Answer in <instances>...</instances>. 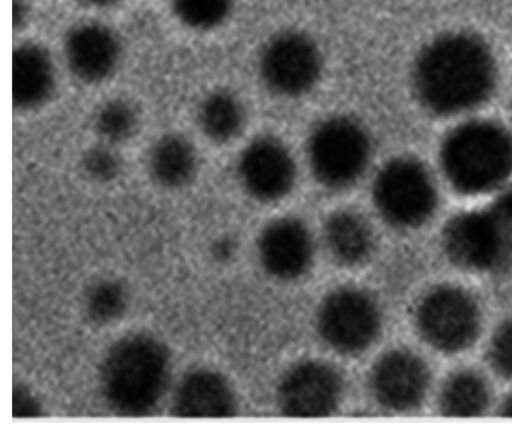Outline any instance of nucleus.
Here are the masks:
<instances>
[{
	"label": "nucleus",
	"instance_id": "1",
	"mask_svg": "<svg viewBox=\"0 0 512 429\" xmlns=\"http://www.w3.org/2000/svg\"><path fill=\"white\" fill-rule=\"evenodd\" d=\"M496 82L487 44L468 32H450L428 42L412 68V86L421 106L435 115H452L484 102Z\"/></svg>",
	"mask_w": 512,
	"mask_h": 429
},
{
	"label": "nucleus",
	"instance_id": "2",
	"mask_svg": "<svg viewBox=\"0 0 512 429\" xmlns=\"http://www.w3.org/2000/svg\"><path fill=\"white\" fill-rule=\"evenodd\" d=\"M168 370V354L160 342L144 334L129 335L105 358L101 372L104 394L121 413H144L161 397Z\"/></svg>",
	"mask_w": 512,
	"mask_h": 429
},
{
	"label": "nucleus",
	"instance_id": "3",
	"mask_svg": "<svg viewBox=\"0 0 512 429\" xmlns=\"http://www.w3.org/2000/svg\"><path fill=\"white\" fill-rule=\"evenodd\" d=\"M440 158L455 189L466 194L489 191L512 172V136L494 123H466L447 136Z\"/></svg>",
	"mask_w": 512,
	"mask_h": 429
},
{
	"label": "nucleus",
	"instance_id": "4",
	"mask_svg": "<svg viewBox=\"0 0 512 429\" xmlns=\"http://www.w3.org/2000/svg\"><path fill=\"white\" fill-rule=\"evenodd\" d=\"M372 154L369 131L346 114L319 120L307 138L309 169L318 184L331 191L345 190L357 183L367 171Z\"/></svg>",
	"mask_w": 512,
	"mask_h": 429
},
{
	"label": "nucleus",
	"instance_id": "5",
	"mask_svg": "<svg viewBox=\"0 0 512 429\" xmlns=\"http://www.w3.org/2000/svg\"><path fill=\"white\" fill-rule=\"evenodd\" d=\"M371 196L381 219L399 230L424 224L437 201L427 169L410 157H395L383 163L374 174Z\"/></svg>",
	"mask_w": 512,
	"mask_h": 429
},
{
	"label": "nucleus",
	"instance_id": "6",
	"mask_svg": "<svg viewBox=\"0 0 512 429\" xmlns=\"http://www.w3.org/2000/svg\"><path fill=\"white\" fill-rule=\"evenodd\" d=\"M259 76L272 94L294 99L307 95L323 72L322 52L315 40L299 30H283L263 45L258 59Z\"/></svg>",
	"mask_w": 512,
	"mask_h": 429
},
{
	"label": "nucleus",
	"instance_id": "7",
	"mask_svg": "<svg viewBox=\"0 0 512 429\" xmlns=\"http://www.w3.org/2000/svg\"><path fill=\"white\" fill-rule=\"evenodd\" d=\"M382 315L377 301L367 291L345 286L331 291L320 304L316 329L321 340L343 355H357L377 339Z\"/></svg>",
	"mask_w": 512,
	"mask_h": 429
},
{
	"label": "nucleus",
	"instance_id": "8",
	"mask_svg": "<svg viewBox=\"0 0 512 429\" xmlns=\"http://www.w3.org/2000/svg\"><path fill=\"white\" fill-rule=\"evenodd\" d=\"M443 243L449 258L466 269L489 271L512 262V232L493 207L456 216Z\"/></svg>",
	"mask_w": 512,
	"mask_h": 429
},
{
	"label": "nucleus",
	"instance_id": "9",
	"mask_svg": "<svg viewBox=\"0 0 512 429\" xmlns=\"http://www.w3.org/2000/svg\"><path fill=\"white\" fill-rule=\"evenodd\" d=\"M415 319L425 341L444 352L470 346L480 324L476 302L467 292L452 286L428 292L417 306Z\"/></svg>",
	"mask_w": 512,
	"mask_h": 429
},
{
	"label": "nucleus",
	"instance_id": "10",
	"mask_svg": "<svg viewBox=\"0 0 512 429\" xmlns=\"http://www.w3.org/2000/svg\"><path fill=\"white\" fill-rule=\"evenodd\" d=\"M236 174L249 197L261 203H274L294 188L297 168L294 157L281 140L262 135L242 149L236 162Z\"/></svg>",
	"mask_w": 512,
	"mask_h": 429
},
{
	"label": "nucleus",
	"instance_id": "11",
	"mask_svg": "<svg viewBox=\"0 0 512 429\" xmlns=\"http://www.w3.org/2000/svg\"><path fill=\"white\" fill-rule=\"evenodd\" d=\"M343 394V381L331 365L302 361L282 377L277 389L281 412L291 417H322L332 414Z\"/></svg>",
	"mask_w": 512,
	"mask_h": 429
},
{
	"label": "nucleus",
	"instance_id": "12",
	"mask_svg": "<svg viewBox=\"0 0 512 429\" xmlns=\"http://www.w3.org/2000/svg\"><path fill=\"white\" fill-rule=\"evenodd\" d=\"M315 253L313 236L304 222L290 216L269 222L260 232L257 255L271 277L292 281L310 269Z\"/></svg>",
	"mask_w": 512,
	"mask_h": 429
},
{
	"label": "nucleus",
	"instance_id": "13",
	"mask_svg": "<svg viewBox=\"0 0 512 429\" xmlns=\"http://www.w3.org/2000/svg\"><path fill=\"white\" fill-rule=\"evenodd\" d=\"M429 374L423 361L407 350L384 354L369 375L372 397L384 409L405 412L417 407L428 388Z\"/></svg>",
	"mask_w": 512,
	"mask_h": 429
},
{
	"label": "nucleus",
	"instance_id": "14",
	"mask_svg": "<svg viewBox=\"0 0 512 429\" xmlns=\"http://www.w3.org/2000/svg\"><path fill=\"white\" fill-rule=\"evenodd\" d=\"M65 58L73 75L84 83L108 79L120 60V44L107 27L88 23L69 33L64 46Z\"/></svg>",
	"mask_w": 512,
	"mask_h": 429
},
{
	"label": "nucleus",
	"instance_id": "15",
	"mask_svg": "<svg viewBox=\"0 0 512 429\" xmlns=\"http://www.w3.org/2000/svg\"><path fill=\"white\" fill-rule=\"evenodd\" d=\"M174 410L181 417H229L236 411V398L223 376L201 369L183 378L175 394Z\"/></svg>",
	"mask_w": 512,
	"mask_h": 429
},
{
	"label": "nucleus",
	"instance_id": "16",
	"mask_svg": "<svg viewBox=\"0 0 512 429\" xmlns=\"http://www.w3.org/2000/svg\"><path fill=\"white\" fill-rule=\"evenodd\" d=\"M54 67L48 53L26 43L12 55V101L15 108L32 110L42 106L53 93Z\"/></svg>",
	"mask_w": 512,
	"mask_h": 429
},
{
	"label": "nucleus",
	"instance_id": "17",
	"mask_svg": "<svg viewBox=\"0 0 512 429\" xmlns=\"http://www.w3.org/2000/svg\"><path fill=\"white\" fill-rule=\"evenodd\" d=\"M323 240L331 258L344 267L365 263L375 246L370 224L362 215L351 210H338L326 219Z\"/></svg>",
	"mask_w": 512,
	"mask_h": 429
},
{
	"label": "nucleus",
	"instance_id": "18",
	"mask_svg": "<svg viewBox=\"0 0 512 429\" xmlns=\"http://www.w3.org/2000/svg\"><path fill=\"white\" fill-rule=\"evenodd\" d=\"M198 154L193 143L180 133L159 137L149 149L147 169L152 180L167 189L190 184L198 171Z\"/></svg>",
	"mask_w": 512,
	"mask_h": 429
},
{
	"label": "nucleus",
	"instance_id": "19",
	"mask_svg": "<svg viewBox=\"0 0 512 429\" xmlns=\"http://www.w3.org/2000/svg\"><path fill=\"white\" fill-rule=\"evenodd\" d=\"M245 109L240 99L227 90L210 92L197 110V123L203 135L217 144L235 140L243 131Z\"/></svg>",
	"mask_w": 512,
	"mask_h": 429
},
{
	"label": "nucleus",
	"instance_id": "20",
	"mask_svg": "<svg viewBox=\"0 0 512 429\" xmlns=\"http://www.w3.org/2000/svg\"><path fill=\"white\" fill-rule=\"evenodd\" d=\"M487 404V386L479 375L471 371L451 376L440 397L441 410L448 416H476L485 410Z\"/></svg>",
	"mask_w": 512,
	"mask_h": 429
},
{
	"label": "nucleus",
	"instance_id": "21",
	"mask_svg": "<svg viewBox=\"0 0 512 429\" xmlns=\"http://www.w3.org/2000/svg\"><path fill=\"white\" fill-rule=\"evenodd\" d=\"M138 124L135 108L121 99L102 104L93 118L94 131L101 142L113 146L130 140L137 132Z\"/></svg>",
	"mask_w": 512,
	"mask_h": 429
},
{
	"label": "nucleus",
	"instance_id": "22",
	"mask_svg": "<svg viewBox=\"0 0 512 429\" xmlns=\"http://www.w3.org/2000/svg\"><path fill=\"white\" fill-rule=\"evenodd\" d=\"M235 0H173L174 11L181 22L196 30H210L230 15Z\"/></svg>",
	"mask_w": 512,
	"mask_h": 429
},
{
	"label": "nucleus",
	"instance_id": "23",
	"mask_svg": "<svg viewBox=\"0 0 512 429\" xmlns=\"http://www.w3.org/2000/svg\"><path fill=\"white\" fill-rule=\"evenodd\" d=\"M122 159L115 146L100 142L88 148L81 157L83 173L92 181L107 183L122 171Z\"/></svg>",
	"mask_w": 512,
	"mask_h": 429
},
{
	"label": "nucleus",
	"instance_id": "24",
	"mask_svg": "<svg viewBox=\"0 0 512 429\" xmlns=\"http://www.w3.org/2000/svg\"><path fill=\"white\" fill-rule=\"evenodd\" d=\"M124 305V296L119 285L105 282L98 285L89 297L91 313L99 320L113 319Z\"/></svg>",
	"mask_w": 512,
	"mask_h": 429
},
{
	"label": "nucleus",
	"instance_id": "25",
	"mask_svg": "<svg viewBox=\"0 0 512 429\" xmlns=\"http://www.w3.org/2000/svg\"><path fill=\"white\" fill-rule=\"evenodd\" d=\"M490 359L498 373L512 379V318L496 332L490 347Z\"/></svg>",
	"mask_w": 512,
	"mask_h": 429
},
{
	"label": "nucleus",
	"instance_id": "26",
	"mask_svg": "<svg viewBox=\"0 0 512 429\" xmlns=\"http://www.w3.org/2000/svg\"><path fill=\"white\" fill-rule=\"evenodd\" d=\"M13 26L19 28L23 26L28 15V4L26 0H13Z\"/></svg>",
	"mask_w": 512,
	"mask_h": 429
},
{
	"label": "nucleus",
	"instance_id": "27",
	"mask_svg": "<svg viewBox=\"0 0 512 429\" xmlns=\"http://www.w3.org/2000/svg\"><path fill=\"white\" fill-rule=\"evenodd\" d=\"M81 1L88 5H91V6L102 7V6H108L117 0H81Z\"/></svg>",
	"mask_w": 512,
	"mask_h": 429
},
{
	"label": "nucleus",
	"instance_id": "28",
	"mask_svg": "<svg viewBox=\"0 0 512 429\" xmlns=\"http://www.w3.org/2000/svg\"><path fill=\"white\" fill-rule=\"evenodd\" d=\"M501 414L508 417H512V397L504 402L501 408Z\"/></svg>",
	"mask_w": 512,
	"mask_h": 429
}]
</instances>
